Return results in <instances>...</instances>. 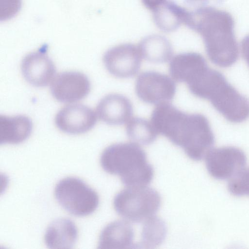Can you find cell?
I'll list each match as a JSON object with an SVG mask.
<instances>
[{"label":"cell","instance_id":"1","mask_svg":"<svg viewBox=\"0 0 249 249\" xmlns=\"http://www.w3.org/2000/svg\"><path fill=\"white\" fill-rule=\"evenodd\" d=\"M151 123L158 132L183 149L192 160L205 157L214 143L209 122L204 115L187 114L169 103L159 104L151 115Z\"/></svg>","mask_w":249,"mask_h":249},{"label":"cell","instance_id":"2","mask_svg":"<svg viewBox=\"0 0 249 249\" xmlns=\"http://www.w3.org/2000/svg\"><path fill=\"white\" fill-rule=\"evenodd\" d=\"M234 24L230 13L210 6L189 11L184 23L200 35L209 59L223 68L232 66L238 57Z\"/></svg>","mask_w":249,"mask_h":249},{"label":"cell","instance_id":"3","mask_svg":"<svg viewBox=\"0 0 249 249\" xmlns=\"http://www.w3.org/2000/svg\"><path fill=\"white\" fill-rule=\"evenodd\" d=\"M195 96L209 100L229 121L239 123L249 118V100L239 93L206 60L197 67L186 83Z\"/></svg>","mask_w":249,"mask_h":249},{"label":"cell","instance_id":"4","mask_svg":"<svg viewBox=\"0 0 249 249\" xmlns=\"http://www.w3.org/2000/svg\"><path fill=\"white\" fill-rule=\"evenodd\" d=\"M100 160L102 168L119 176L126 187L146 186L154 177L153 168L147 162L145 151L136 143L109 145L103 151Z\"/></svg>","mask_w":249,"mask_h":249},{"label":"cell","instance_id":"5","mask_svg":"<svg viewBox=\"0 0 249 249\" xmlns=\"http://www.w3.org/2000/svg\"><path fill=\"white\" fill-rule=\"evenodd\" d=\"M161 204V197L154 189L146 186L127 187L115 196L116 212L125 220L143 223L155 216Z\"/></svg>","mask_w":249,"mask_h":249},{"label":"cell","instance_id":"6","mask_svg":"<svg viewBox=\"0 0 249 249\" xmlns=\"http://www.w3.org/2000/svg\"><path fill=\"white\" fill-rule=\"evenodd\" d=\"M54 196L64 210L77 216L90 214L99 203L97 193L83 180L74 177L60 180L55 186Z\"/></svg>","mask_w":249,"mask_h":249},{"label":"cell","instance_id":"7","mask_svg":"<svg viewBox=\"0 0 249 249\" xmlns=\"http://www.w3.org/2000/svg\"><path fill=\"white\" fill-rule=\"evenodd\" d=\"M205 158L208 172L219 180H230L244 170L247 163L244 152L233 146L212 149Z\"/></svg>","mask_w":249,"mask_h":249},{"label":"cell","instance_id":"8","mask_svg":"<svg viewBox=\"0 0 249 249\" xmlns=\"http://www.w3.org/2000/svg\"><path fill=\"white\" fill-rule=\"evenodd\" d=\"M138 97L143 102L154 105L169 103L174 98L176 85L167 75L154 71L142 73L135 87Z\"/></svg>","mask_w":249,"mask_h":249},{"label":"cell","instance_id":"9","mask_svg":"<svg viewBox=\"0 0 249 249\" xmlns=\"http://www.w3.org/2000/svg\"><path fill=\"white\" fill-rule=\"evenodd\" d=\"M138 46L125 43L108 50L103 56V62L112 75L122 78L135 75L139 71L142 60Z\"/></svg>","mask_w":249,"mask_h":249},{"label":"cell","instance_id":"10","mask_svg":"<svg viewBox=\"0 0 249 249\" xmlns=\"http://www.w3.org/2000/svg\"><path fill=\"white\" fill-rule=\"evenodd\" d=\"M90 83L83 73L75 71L60 72L53 80L50 90L53 96L62 103L79 101L89 93Z\"/></svg>","mask_w":249,"mask_h":249},{"label":"cell","instance_id":"11","mask_svg":"<svg viewBox=\"0 0 249 249\" xmlns=\"http://www.w3.org/2000/svg\"><path fill=\"white\" fill-rule=\"evenodd\" d=\"M96 121L94 111L89 107L79 104L64 107L55 117V123L59 129L73 135L89 131L94 127Z\"/></svg>","mask_w":249,"mask_h":249},{"label":"cell","instance_id":"12","mask_svg":"<svg viewBox=\"0 0 249 249\" xmlns=\"http://www.w3.org/2000/svg\"><path fill=\"white\" fill-rule=\"evenodd\" d=\"M46 46L27 54L21 63V71L25 80L31 85L45 87L53 79L55 66L46 52Z\"/></svg>","mask_w":249,"mask_h":249},{"label":"cell","instance_id":"13","mask_svg":"<svg viewBox=\"0 0 249 249\" xmlns=\"http://www.w3.org/2000/svg\"><path fill=\"white\" fill-rule=\"evenodd\" d=\"M99 119L110 125H121L129 121L133 114L129 100L118 94H110L103 97L96 107Z\"/></svg>","mask_w":249,"mask_h":249},{"label":"cell","instance_id":"14","mask_svg":"<svg viewBox=\"0 0 249 249\" xmlns=\"http://www.w3.org/2000/svg\"><path fill=\"white\" fill-rule=\"evenodd\" d=\"M134 231L127 221L112 222L102 230L99 239L98 249L135 248Z\"/></svg>","mask_w":249,"mask_h":249},{"label":"cell","instance_id":"15","mask_svg":"<svg viewBox=\"0 0 249 249\" xmlns=\"http://www.w3.org/2000/svg\"><path fill=\"white\" fill-rule=\"evenodd\" d=\"M77 230L72 221L61 218L53 221L44 236L47 247L50 249H71L76 242Z\"/></svg>","mask_w":249,"mask_h":249},{"label":"cell","instance_id":"16","mask_svg":"<svg viewBox=\"0 0 249 249\" xmlns=\"http://www.w3.org/2000/svg\"><path fill=\"white\" fill-rule=\"evenodd\" d=\"M33 129L31 119L24 115L0 116V143L18 144L25 141Z\"/></svg>","mask_w":249,"mask_h":249},{"label":"cell","instance_id":"17","mask_svg":"<svg viewBox=\"0 0 249 249\" xmlns=\"http://www.w3.org/2000/svg\"><path fill=\"white\" fill-rule=\"evenodd\" d=\"M188 11L171 0H165L152 11L153 19L161 30L170 32L185 23Z\"/></svg>","mask_w":249,"mask_h":249},{"label":"cell","instance_id":"18","mask_svg":"<svg viewBox=\"0 0 249 249\" xmlns=\"http://www.w3.org/2000/svg\"><path fill=\"white\" fill-rule=\"evenodd\" d=\"M138 47L142 56L153 63L166 62L173 54V48L169 41L160 35L145 37L140 42Z\"/></svg>","mask_w":249,"mask_h":249},{"label":"cell","instance_id":"19","mask_svg":"<svg viewBox=\"0 0 249 249\" xmlns=\"http://www.w3.org/2000/svg\"><path fill=\"white\" fill-rule=\"evenodd\" d=\"M126 134L130 139L143 145L153 143L157 138L158 132L147 120L135 117L129 120L126 127Z\"/></svg>","mask_w":249,"mask_h":249},{"label":"cell","instance_id":"20","mask_svg":"<svg viewBox=\"0 0 249 249\" xmlns=\"http://www.w3.org/2000/svg\"><path fill=\"white\" fill-rule=\"evenodd\" d=\"M167 228L163 221L153 216L143 222L141 245L145 248H152L164 240Z\"/></svg>","mask_w":249,"mask_h":249},{"label":"cell","instance_id":"21","mask_svg":"<svg viewBox=\"0 0 249 249\" xmlns=\"http://www.w3.org/2000/svg\"><path fill=\"white\" fill-rule=\"evenodd\" d=\"M229 180L228 188L231 194L237 196H249V168Z\"/></svg>","mask_w":249,"mask_h":249},{"label":"cell","instance_id":"22","mask_svg":"<svg viewBox=\"0 0 249 249\" xmlns=\"http://www.w3.org/2000/svg\"><path fill=\"white\" fill-rule=\"evenodd\" d=\"M21 0H0V19H9L15 16L20 10Z\"/></svg>","mask_w":249,"mask_h":249},{"label":"cell","instance_id":"23","mask_svg":"<svg viewBox=\"0 0 249 249\" xmlns=\"http://www.w3.org/2000/svg\"><path fill=\"white\" fill-rule=\"evenodd\" d=\"M241 50L243 56L249 66V35L242 41Z\"/></svg>","mask_w":249,"mask_h":249},{"label":"cell","instance_id":"24","mask_svg":"<svg viewBox=\"0 0 249 249\" xmlns=\"http://www.w3.org/2000/svg\"><path fill=\"white\" fill-rule=\"evenodd\" d=\"M165 0H142L144 6L153 11L161 5Z\"/></svg>","mask_w":249,"mask_h":249}]
</instances>
